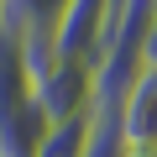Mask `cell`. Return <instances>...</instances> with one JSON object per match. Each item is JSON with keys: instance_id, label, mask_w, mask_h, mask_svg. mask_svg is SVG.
<instances>
[{"instance_id": "cell-1", "label": "cell", "mask_w": 157, "mask_h": 157, "mask_svg": "<svg viewBox=\"0 0 157 157\" xmlns=\"http://www.w3.org/2000/svg\"><path fill=\"white\" fill-rule=\"evenodd\" d=\"M26 94H32V105L42 110L47 126L84 121L94 110V68L68 63V58H47L37 73H26Z\"/></svg>"}, {"instance_id": "cell-2", "label": "cell", "mask_w": 157, "mask_h": 157, "mask_svg": "<svg viewBox=\"0 0 157 157\" xmlns=\"http://www.w3.org/2000/svg\"><path fill=\"white\" fill-rule=\"evenodd\" d=\"M115 16H121V0H68L63 21L52 26V58L94 68L105 58V47H110Z\"/></svg>"}, {"instance_id": "cell-3", "label": "cell", "mask_w": 157, "mask_h": 157, "mask_svg": "<svg viewBox=\"0 0 157 157\" xmlns=\"http://www.w3.org/2000/svg\"><path fill=\"white\" fill-rule=\"evenodd\" d=\"M42 136H47V121L26 89L0 94V157H37Z\"/></svg>"}, {"instance_id": "cell-4", "label": "cell", "mask_w": 157, "mask_h": 157, "mask_svg": "<svg viewBox=\"0 0 157 157\" xmlns=\"http://www.w3.org/2000/svg\"><path fill=\"white\" fill-rule=\"evenodd\" d=\"M115 131H121V147H157V73L152 68H141V78L115 105Z\"/></svg>"}, {"instance_id": "cell-5", "label": "cell", "mask_w": 157, "mask_h": 157, "mask_svg": "<svg viewBox=\"0 0 157 157\" xmlns=\"http://www.w3.org/2000/svg\"><path fill=\"white\" fill-rule=\"evenodd\" d=\"M68 0H0V37L11 42H52V26L63 21Z\"/></svg>"}, {"instance_id": "cell-6", "label": "cell", "mask_w": 157, "mask_h": 157, "mask_svg": "<svg viewBox=\"0 0 157 157\" xmlns=\"http://www.w3.org/2000/svg\"><path fill=\"white\" fill-rule=\"evenodd\" d=\"M89 126H94V110H89L84 121H63V126H47V136H42V152H37V157H84Z\"/></svg>"}, {"instance_id": "cell-7", "label": "cell", "mask_w": 157, "mask_h": 157, "mask_svg": "<svg viewBox=\"0 0 157 157\" xmlns=\"http://www.w3.org/2000/svg\"><path fill=\"white\" fill-rule=\"evenodd\" d=\"M121 131H115V115L94 110V126H89V141H84V157H121Z\"/></svg>"}, {"instance_id": "cell-8", "label": "cell", "mask_w": 157, "mask_h": 157, "mask_svg": "<svg viewBox=\"0 0 157 157\" xmlns=\"http://www.w3.org/2000/svg\"><path fill=\"white\" fill-rule=\"evenodd\" d=\"M141 68H152V73H157V21H152L147 42H141Z\"/></svg>"}, {"instance_id": "cell-9", "label": "cell", "mask_w": 157, "mask_h": 157, "mask_svg": "<svg viewBox=\"0 0 157 157\" xmlns=\"http://www.w3.org/2000/svg\"><path fill=\"white\" fill-rule=\"evenodd\" d=\"M121 157H157V147H126Z\"/></svg>"}]
</instances>
